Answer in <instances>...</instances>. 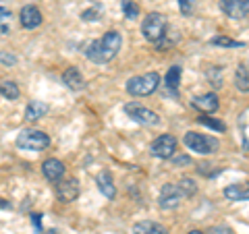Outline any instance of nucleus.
I'll use <instances>...</instances> for the list:
<instances>
[{
  "label": "nucleus",
  "mask_w": 249,
  "mask_h": 234,
  "mask_svg": "<svg viewBox=\"0 0 249 234\" xmlns=\"http://www.w3.org/2000/svg\"><path fill=\"white\" fill-rule=\"evenodd\" d=\"M121 46H123V37L119 31H106L100 40L91 42L88 46L85 58L96 62V65H106V62H110L116 54H119Z\"/></svg>",
  "instance_id": "nucleus-1"
},
{
  "label": "nucleus",
  "mask_w": 249,
  "mask_h": 234,
  "mask_svg": "<svg viewBox=\"0 0 249 234\" xmlns=\"http://www.w3.org/2000/svg\"><path fill=\"white\" fill-rule=\"evenodd\" d=\"M50 145V137L37 129H23L17 135V147L27 151H42Z\"/></svg>",
  "instance_id": "nucleus-2"
},
{
  "label": "nucleus",
  "mask_w": 249,
  "mask_h": 234,
  "mask_svg": "<svg viewBox=\"0 0 249 234\" xmlns=\"http://www.w3.org/2000/svg\"><path fill=\"white\" fill-rule=\"evenodd\" d=\"M158 83H160V75L158 73H145V75H137L133 79H129L127 83V91L135 98H143V96H150L158 89Z\"/></svg>",
  "instance_id": "nucleus-3"
},
{
  "label": "nucleus",
  "mask_w": 249,
  "mask_h": 234,
  "mask_svg": "<svg viewBox=\"0 0 249 234\" xmlns=\"http://www.w3.org/2000/svg\"><path fill=\"white\" fill-rule=\"evenodd\" d=\"M142 33L147 42L158 44L166 33V19L160 13H150L142 23Z\"/></svg>",
  "instance_id": "nucleus-4"
},
{
  "label": "nucleus",
  "mask_w": 249,
  "mask_h": 234,
  "mask_svg": "<svg viewBox=\"0 0 249 234\" xmlns=\"http://www.w3.org/2000/svg\"><path fill=\"white\" fill-rule=\"evenodd\" d=\"M123 110H124V114H127L133 122H139V124H143V127H156V124L160 122L158 114H156L154 110H150V108H145L143 104H139V102L124 104Z\"/></svg>",
  "instance_id": "nucleus-5"
},
{
  "label": "nucleus",
  "mask_w": 249,
  "mask_h": 234,
  "mask_svg": "<svg viewBox=\"0 0 249 234\" xmlns=\"http://www.w3.org/2000/svg\"><path fill=\"white\" fill-rule=\"evenodd\" d=\"M185 145L189 147L191 151L196 153H214L218 151V147H220V143H218L216 137H210V135H201V133H187L185 135Z\"/></svg>",
  "instance_id": "nucleus-6"
},
{
  "label": "nucleus",
  "mask_w": 249,
  "mask_h": 234,
  "mask_svg": "<svg viewBox=\"0 0 249 234\" xmlns=\"http://www.w3.org/2000/svg\"><path fill=\"white\" fill-rule=\"evenodd\" d=\"M152 155L156 158H173L175 155V150H177V139L173 135H160L158 139L152 141Z\"/></svg>",
  "instance_id": "nucleus-7"
},
{
  "label": "nucleus",
  "mask_w": 249,
  "mask_h": 234,
  "mask_svg": "<svg viewBox=\"0 0 249 234\" xmlns=\"http://www.w3.org/2000/svg\"><path fill=\"white\" fill-rule=\"evenodd\" d=\"M183 199L181 195V189H178V184H164L160 189V195H158V205L162 209H175L178 205V201Z\"/></svg>",
  "instance_id": "nucleus-8"
},
{
  "label": "nucleus",
  "mask_w": 249,
  "mask_h": 234,
  "mask_svg": "<svg viewBox=\"0 0 249 234\" xmlns=\"http://www.w3.org/2000/svg\"><path fill=\"white\" fill-rule=\"evenodd\" d=\"M191 106L196 110L204 112V114H212L218 110V96L216 93H204V96H197L191 100Z\"/></svg>",
  "instance_id": "nucleus-9"
},
{
  "label": "nucleus",
  "mask_w": 249,
  "mask_h": 234,
  "mask_svg": "<svg viewBox=\"0 0 249 234\" xmlns=\"http://www.w3.org/2000/svg\"><path fill=\"white\" fill-rule=\"evenodd\" d=\"M19 19H21V25L25 29H36L37 25H42V13H40V9H37V6H31V4L23 6Z\"/></svg>",
  "instance_id": "nucleus-10"
},
{
  "label": "nucleus",
  "mask_w": 249,
  "mask_h": 234,
  "mask_svg": "<svg viewBox=\"0 0 249 234\" xmlns=\"http://www.w3.org/2000/svg\"><path fill=\"white\" fill-rule=\"evenodd\" d=\"M42 172L50 183H60V178L65 176V166H62V162L50 158L42 164Z\"/></svg>",
  "instance_id": "nucleus-11"
},
{
  "label": "nucleus",
  "mask_w": 249,
  "mask_h": 234,
  "mask_svg": "<svg viewBox=\"0 0 249 234\" xmlns=\"http://www.w3.org/2000/svg\"><path fill=\"white\" fill-rule=\"evenodd\" d=\"M58 199L65 201V203H69V201H75L77 195H79V183L75 181V178H69V181H62L58 183Z\"/></svg>",
  "instance_id": "nucleus-12"
},
{
  "label": "nucleus",
  "mask_w": 249,
  "mask_h": 234,
  "mask_svg": "<svg viewBox=\"0 0 249 234\" xmlns=\"http://www.w3.org/2000/svg\"><path fill=\"white\" fill-rule=\"evenodd\" d=\"M62 83L67 85L69 89H73V91H81L85 87V79H83V75L77 71L75 67L71 68H67L65 73H62Z\"/></svg>",
  "instance_id": "nucleus-13"
},
{
  "label": "nucleus",
  "mask_w": 249,
  "mask_h": 234,
  "mask_svg": "<svg viewBox=\"0 0 249 234\" xmlns=\"http://www.w3.org/2000/svg\"><path fill=\"white\" fill-rule=\"evenodd\" d=\"M224 197L231 201H249V183H235L224 189Z\"/></svg>",
  "instance_id": "nucleus-14"
},
{
  "label": "nucleus",
  "mask_w": 249,
  "mask_h": 234,
  "mask_svg": "<svg viewBox=\"0 0 249 234\" xmlns=\"http://www.w3.org/2000/svg\"><path fill=\"white\" fill-rule=\"evenodd\" d=\"M96 184H98L100 193H102L106 199H114L116 189H114V183H112V174L108 172V170H104V172H100L96 176Z\"/></svg>",
  "instance_id": "nucleus-15"
},
{
  "label": "nucleus",
  "mask_w": 249,
  "mask_h": 234,
  "mask_svg": "<svg viewBox=\"0 0 249 234\" xmlns=\"http://www.w3.org/2000/svg\"><path fill=\"white\" fill-rule=\"evenodd\" d=\"M220 9L231 19H243L245 17L243 0H220Z\"/></svg>",
  "instance_id": "nucleus-16"
},
{
  "label": "nucleus",
  "mask_w": 249,
  "mask_h": 234,
  "mask_svg": "<svg viewBox=\"0 0 249 234\" xmlns=\"http://www.w3.org/2000/svg\"><path fill=\"white\" fill-rule=\"evenodd\" d=\"M133 234H168V230H166L162 224L143 220V222H137V224L133 226Z\"/></svg>",
  "instance_id": "nucleus-17"
},
{
  "label": "nucleus",
  "mask_w": 249,
  "mask_h": 234,
  "mask_svg": "<svg viewBox=\"0 0 249 234\" xmlns=\"http://www.w3.org/2000/svg\"><path fill=\"white\" fill-rule=\"evenodd\" d=\"M46 112H48V106H46L44 102L31 100V102L27 104V108H25V118H27L29 122H36V120H40Z\"/></svg>",
  "instance_id": "nucleus-18"
},
{
  "label": "nucleus",
  "mask_w": 249,
  "mask_h": 234,
  "mask_svg": "<svg viewBox=\"0 0 249 234\" xmlns=\"http://www.w3.org/2000/svg\"><path fill=\"white\" fill-rule=\"evenodd\" d=\"M235 85L239 91H249V67L239 65L235 73Z\"/></svg>",
  "instance_id": "nucleus-19"
},
{
  "label": "nucleus",
  "mask_w": 249,
  "mask_h": 234,
  "mask_svg": "<svg viewBox=\"0 0 249 234\" xmlns=\"http://www.w3.org/2000/svg\"><path fill=\"white\" fill-rule=\"evenodd\" d=\"M181 67L178 65H175V67H170L168 68V73H166V77H164V81H166V87L168 89H178V85H181Z\"/></svg>",
  "instance_id": "nucleus-20"
},
{
  "label": "nucleus",
  "mask_w": 249,
  "mask_h": 234,
  "mask_svg": "<svg viewBox=\"0 0 249 234\" xmlns=\"http://www.w3.org/2000/svg\"><path fill=\"white\" fill-rule=\"evenodd\" d=\"M0 93H2V96L6 98V100H17L19 98V87H17V83L15 81H4V83H0Z\"/></svg>",
  "instance_id": "nucleus-21"
},
{
  "label": "nucleus",
  "mask_w": 249,
  "mask_h": 234,
  "mask_svg": "<svg viewBox=\"0 0 249 234\" xmlns=\"http://www.w3.org/2000/svg\"><path fill=\"white\" fill-rule=\"evenodd\" d=\"M197 122L204 124V127L214 129L216 133H224V131H227V124H224L222 120H218V118H212V116H199Z\"/></svg>",
  "instance_id": "nucleus-22"
},
{
  "label": "nucleus",
  "mask_w": 249,
  "mask_h": 234,
  "mask_svg": "<svg viewBox=\"0 0 249 234\" xmlns=\"http://www.w3.org/2000/svg\"><path fill=\"white\" fill-rule=\"evenodd\" d=\"M0 33L9 35L11 33V11L0 6Z\"/></svg>",
  "instance_id": "nucleus-23"
},
{
  "label": "nucleus",
  "mask_w": 249,
  "mask_h": 234,
  "mask_svg": "<svg viewBox=\"0 0 249 234\" xmlns=\"http://www.w3.org/2000/svg\"><path fill=\"white\" fill-rule=\"evenodd\" d=\"M177 184H178V189H181L183 197H191V195L197 193V186H196V183H193L191 178H181Z\"/></svg>",
  "instance_id": "nucleus-24"
},
{
  "label": "nucleus",
  "mask_w": 249,
  "mask_h": 234,
  "mask_svg": "<svg viewBox=\"0 0 249 234\" xmlns=\"http://www.w3.org/2000/svg\"><path fill=\"white\" fill-rule=\"evenodd\" d=\"M212 46H222V48H241L243 42H237V40H231L227 35H218V37H212Z\"/></svg>",
  "instance_id": "nucleus-25"
},
{
  "label": "nucleus",
  "mask_w": 249,
  "mask_h": 234,
  "mask_svg": "<svg viewBox=\"0 0 249 234\" xmlns=\"http://www.w3.org/2000/svg\"><path fill=\"white\" fill-rule=\"evenodd\" d=\"M121 9H123V13H124V17H127V19L139 17V6L133 2V0H123V2H121Z\"/></svg>",
  "instance_id": "nucleus-26"
},
{
  "label": "nucleus",
  "mask_w": 249,
  "mask_h": 234,
  "mask_svg": "<svg viewBox=\"0 0 249 234\" xmlns=\"http://www.w3.org/2000/svg\"><path fill=\"white\" fill-rule=\"evenodd\" d=\"M178 2V9H181V13L185 15H191V11H193V6H196V0H177Z\"/></svg>",
  "instance_id": "nucleus-27"
},
{
  "label": "nucleus",
  "mask_w": 249,
  "mask_h": 234,
  "mask_svg": "<svg viewBox=\"0 0 249 234\" xmlns=\"http://www.w3.org/2000/svg\"><path fill=\"white\" fill-rule=\"evenodd\" d=\"M208 77H212V85H214V87H220V85H222V79H220V68H218V67H214L212 71L208 73Z\"/></svg>",
  "instance_id": "nucleus-28"
},
{
  "label": "nucleus",
  "mask_w": 249,
  "mask_h": 234,
  "mask_svg": "<svg viewBox=\"0 0 249 234\" xmlns=\"http://www.w3.org/2000/svg\"><path fill=\"white\" fill-rule=\"evenodd\" d=\"M0 62H2L4 67H13L17 65V58L13 56V54H6V52H0Z\"/></svg>",
  "instance_id": "nucleus-29"
},
{
  "label": "nucleus",
  "mask_w": 249,
  "mask_h": 234,
  "mask_svg": "<svg viewBox=\"0 0 249 234\" xmlns=\"http://www.w3.org/2000/svg\"><path fill=\"white\" fill-rule=\"evenodd\" d=\"M81 19L83 21H98L100 17H98V6L96 9H89V11H83L81 13Z\"/></svg>",
  "instance_id": "nucleus-30"
},
{
  "label": "nucleus",
  "mask_w": 249,
  "mask_h": 234,
  "mask_svg": "<svg viewBox=\"0 0 249 234\" xmlns=\"http://www.w3.org/2000/svg\"><path fill=\"white\" fill-rule=\"evenodd\" d=\"M31 222H34V226H36L37 232H40V234L44 232V230H42V216H40V214H31Z\"/></svg>",
  "instance_id": "nucleus-31"
},
{
  "label": "nucleus",
  "mask_w": 249,
  "mask_h": 234,
  "mask_svg": "<svg viewBox=\"0 0 249 234\" xmlns=\"http://www.w3.org/2000/svg\"><path fill=\"white\" fill-rule=\"evenodd\" d=\"M185 164H191V160L187 158V155H178V158H175V166H185Z\"/></svg>",
  "instance_id": "nucleus-32"
},
{
  "label": "nucleus",
  "mask_w": 249,
  "mask_h": 234,
  "mask_svg": "<svg viewBox=\"0 0 249 234\" xmlns=\"http://www.w3.org/2000/svg\"><path fill=\"white\" fill-rule=\"evenodd\" d=\"M243 9H245V15H249V0H243Z\"/></svg>",
  "instance_id": "nucleus-33"
},
{
  "label": "nucleus",
  "mask_w": 249,
  "mask_h": 234,
  "mask_svg": "<svg viewBox=\"0 0 249 234\" xmlns=\"http://www.w3.org/2000/svg\"><path fill=\"white\" fill-rule=\"evenodd\" d=\"M42 234H60L58 230H46V232H42Z\"/></svg>",
  "instance_id": "nucleus-34"
},
{
  "label": "nucleus",
  "mask_w": 249,
  "mask_h": 234,
  "mask_svg": "<svg viewBox=\"0 0 249 234\" xmlns=\"http://www.w3.org/2000/svg\"><path fill=\"white\" fill-rule=\"evenodd\" d=\"M187 234H204L201 230H191V232H187Z\"/></svg>",
  "instance_id": "nucleus-35"
},
{
  "label": "nucleus",
  "mask_w": 249,
  "mask_h": 234,
  "mask_svg": "<svg viewBox=\"0 0 249 234\" xmlns=\"http://www.w3.org/2000/svg\"><path fill=\"white\" fill-rule=\"evenodd\" d=\"M0 207H9V203H4V201H0Z\"/></svg>",
  "instance_id": "nucleus-36"
}]
</instances>
